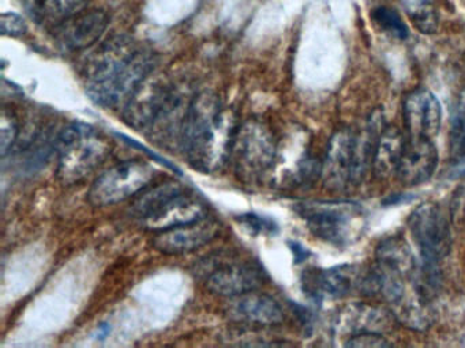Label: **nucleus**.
Returning a JSON list of instances; mask_svg holds the SVG:
<instances>
[{
    "label": "nucleus",
    "instance_id": "nucleus-1",
    "mask_svg": "<svg viewBox=\"0 0 465 348\" xmlns=\"http://www.w3.org/2000/svg\"><path fill=\"white\" fill-rule=\"evenodd\" d=\"M156 54L132 41H111L89 67L86 90L97 105L115 108L129 102L156 67Z\"/></svg>",
    "mask_w": 465,
    "mask_h": 348
},
{
    "label": "nucleus",
    "instance_id": "nucleus-2",
    "mask_svg": "<svg viewBox=\"0 0 465 348\" xmlns=\"http://www.w3.org/2000/svg\"><path fill=\"white\" fill-rule=\"evenodd\" d=\"M239 128L216 94H195L182 122L181 144L195 169L214 171L232 152Z\"/></svg>",
    "mask_w": 465,
    "mask_h": 348
},
{
    "label": "nucleus",
    "instance_id": "nucleus-3",
    "mask_svg": "<svg viewBox=\"0 0 465 348\" xmlns=\"http://www.w3.org/2000/svg\"><path fill=\"white\" fill-rule=\"evenodd\" d=\"M130 214L148 230L159 233L208 217V204L181 182L146 188L130 207Z\"/></svg>",
    "mask_w": 465,
    "mask_h": 348
},
{
    "label": "nucleus",
    "instance_id": "nucleus-4",
    "mask_svg": "<svg viewBox=\"0 0 465 348\" xmlns=\"http://www.w3.org/2000/svg\"><path fill=\"white\" fill-rule=\"evenodd\" d=\"M110 149V141L96 128L70 122L56 136L59 179L72 185L85 179L104 162Z\"/></svg>",
    "mask_w": 465,
    "mask_h": 348
},
{
    "label": "nucleus",
    "instance_id": "nucleus-5",
    "mask_svg": "<svg viewBox=\"0 0 465 348\" xmlns=\"http://www.w3.org/2000/svg\"><path fill=\"white\" fill-rule=\"evenodd\" d=\"M310 233L334 246H347L364 227V211L352 201H310L296 207Z\"/></svg>",
    "mask_w": 465,
    "mask_h": 348
},
{
    "label": "nucleus",
    "instance_id": "nucleus-6",
    "mask_svg": "<svg viewBox=\"0 0 465 348\" xmlns=\"http://www.w3.org/2000/svg\"><path fill=\"white\" fill-rule=\"evenodd\" d=\"M408 227L420 250L424 277L431 285L437 279L440 261L445 260L451 250L450 223L440 204L423 203L408 218Z\"/></svg>",
    "mask_w": 465,
    "mask_h": 348
},
{
    "label": "nucleus",
    "instance_id": "nucleus-7",
    "mask_svg": "<svg viewBox=\"0 0 465 348\" xmlns=\"http://www.w3.org/2000/svg\"><path fill=\"white\" fill-rule=\"evenodd\" d=\"M154 177L156 170L145 160L116 163L94 179L89 189V201L97 207L122 203L143 192Z\"/></svg>",
    "mask_w": 465,
    "mask_h": 348
},
{
    "label": "nucleus",
    "instance_id": "nucleus-8",
    "mask_svg": "<svg viewBox=\"0 0 465 348\" xmlns=\"http://www.w3.org/2000/svg\"><path fill=\"white\" fill-rule=\"evenodd\" d=\"M203 274L211 293L228 298L258 290L266 279L260 264L236 257L216 258L209 263L208 268H203Z\"/></svg>",
    "mask_w": 465,
    "mask_h": 348
},
{
    "label": "nucleus",
    "instance_id": "nucleus-9",
    "mask_svg": "<svg viewBox=\"0 0 465 348\" xmlns=\"http://www.w3.org/2000/svg\"><path fill=\"white\" fill-rule=\"evenodd\" d=\"M232 152L239 171L249 177L261 176L273 165L276 144L263 125L247 122L236 133Z\"/></svg>",
    "mask_w": 465,
    "mask_h": 348
},
{
    "label": "nucleus",
    "instance_id": "nucleus-10",
    "mask_svg": "<svg viewBox=\"0 0 465 348\" xmlns=\"http://www.w3.org/2000/svg\"><path fill=\"white\" fill-rule=\"evenodd\" d=\"M321 177L326 188L336 192L359 184L353 130H341L334 133L329 141L325 160L321 165Z\"/></svg>",
    "mask_w": 465,
    "mask_h": 348
},
{
    "label": "nucleus",
    "instance_id": "nucleus-11",
    "mask_svg": "<svg viewBox=\"0 0 465 348\" xmlns=\"http://www.w3.org/2000/svg\"><path fill=\"white\" fill-rule=\"evenodd\" d=\"M367 276L369 272L359 266L345 264L309 272L303 276V287L314 299L342 298L355 291L366 294Z\"/></svg>",
    "mask_w": 465,
    "mask_h": 348
},
{
    "label": "nucleus",
    "instance_id": "nucleus-12",
    "mask_svg": "<svg viewBox=\"0 0 465 348\" xmlns=\"http://www.w3.org/2000/svg\"><path fill=\"white\" fill-rule=\"evenodd\" d=\"M110 24V16L103 10H84L56 24L55 41L64 52H80L94 45Z\"/></svg>",
    "mask_w": 465,
    "mask_h": 348
},
{
    "label": "nucleus",
    "instance_id": "nucleus-13",
    "mask_svg": "<svg viewBox=\"0 0 465 348\" xmlns=\"http://www.w3.org/2000/svg\"><path fill=\"white\" fill-rule=\"evenodd\" d=\"M219 230V222L208 215L195 222L159 231L153 237V246L165 255H183L208 245Z\"/></svg>",
    "mask_w": 465,
    "mask_h": 348
},
{
    "label": "nucleus",
    "instance_id": "nucleus-14",
    "mask_svg": "<svg viewBox=\"0 0 465 348\" xmlns=\"http://www.w3.org/2000/svg\"><path fill=\"white\" fill-rule=\"evenodd\" d=\"M402 114L411 138L432 140L440 132L442 121L440 101L424 87L413 90L405 97Z\"/></svg>",
    "mask_w": 465,
    "mask_h": 348
},
{
    "label": "nucleus",
    "instance_id": "nucleus-15",
    "mask_svg": "<svg viewBox=\"0 0 465 348\" xmlns=\"http://www.w3.org/2000/svg\"><path fill=\"white\" fill-rule=\"evenodd\" d=\"M233 323L244 325L273 326L284 321V312L279 302L268 294L255 291L233 296L225 309Z\"/></svg>",
    "mask_w": 465,
    "mask_h": 348
},
{
    "label": "nucleus",
    "instance_id": "nucleus-16",
    "mask_svg": "<svg viewBox=\"0 0 465 348\" xmlns=\"http://www.w3.org/2000/svg\"><path fill=\"white\" fill-rule=\"evenodd\" d=\"M438 166V151L429 139L408 136L396 176L407 187H416L431 179Z\"/></svg>",
    "mask_w": 465,
    "mask_h": 348
},
{
    "label": "nucleus",
    "instance_id": "nucleus-17",
    "mask_svg": "<svg viewBox=\"0 0 465 348\" xmlns=\"http://www.w3.org/2000/svg\"><path fill=\"white\" fill-rule=\"evenodd\" d=\"M407 138L404 133L396 127H385L375 149L374 160H372V170L380 179L396 174L404 152Z\"/></svg>",
    "mask_w": 465,
    "mask_h": 348
},
{
    "label": "nucleus",
    "instance_id": "nucleus-18",
    "mask_svg": "<svg viewBox=\"0 0 465 348\" xmlns=\"http://www.w3.org/2000/svg\"><path fill=\"white\" fill-rule=\"evenodd\" d=\"M389 324L391 317L383 310L369 304H353L340 317L339 328L351 337L361 334H382Z\"/></svg>",
    "mask_w": 465,
    "mask_h": 348
},
{
    "label": "nucleus",
    "instance_id": "nucleus-19",
    "mask_svg": "<svg viewBox=\"0 0 465 348\" xmlns=\"http://www.w3.org/2000/svg\"><path fill=\"white\" fill-rule=\"evenodd\" d=\"M377 266L389 271L413 275L418 272L415 256L402 238H386L375 249Z\"/></svg>",
    "mask_w": 465,
    "mask_h": 348
},
{
    "label": "nucleus",
    "instance_id": "nucleus-20",
    "mask_svg": "<svg viewBox=\"0 0 465 348\" xmlns=\"http://www.w3.org/2000/svg\"><path fill=\"white\" fill-rule=\"evenodd\" d=\"M89 0H40L37 13L45 21L59 24L81 11L86 10Z\"/></svg>",
    "mask_w": 465,
    "mask_h": 348
},
{
    "label": "nucleus",
    "instance_id": "nucleus-21",
    "mask_svg": "<svg viewBox=\"0 0 465 348\" xmlns=\"http://www.w3.org/2000/svg\"><path fill=\"white\" fill-rule=\"evenodd\" d=\"M450 152L453 157L461 158L465 155V87L459 92L454 101L450 121Z\"/></svg>",
    "mask_w": 465,
    "mask_h": 348
},
{
    "label": "nucleus",
    "instance_id": "nucleus-22",
    "mask_svg": "<svg viewBox=\"0 0 465 348\" xmlns=\"http://www.w3.org/2000/svg\"><path fill=\"white\" fill-rule=\"evenodd\" d=\"M371 18L383 32L399 38V40H405L410 35L407 24L402 21L401 16L396 10L388 7V5L375 7L371 11Z\"/></svg>",
    "mask_w": 465,
    "mask_h": 348
},
{
    "label": "nucleus",
    "instance_id": "nucleus-23",
    "mask_svg": "<svg viewBox=\"0 0 465 348\" xmlns=\"http://www.w3.org/2000/svg\"><path fill=\"white\" fill-rule=\"evenodd\" d=\"M407 13L413 26L419 32L423 33V34H434L437 32L440 19H438L437 11L432 7L431 3L427 2V0H419V2L410 5Z\"/></svg>",
    "mask_w": 465,
    "mask_h": 348
},
{
    "label": "nucleus",
    "instance_id": "nucleus-24",
    "mask_svg": "<svg viewBox=\"0 0 465 348\" xmlns=\"http://www.w3.org/2000/svg\"><path fill=\"white\" fill-rule=\"evenodd\" d=\"M2 124H0V150H2V157H6L12 151L15 140H17L18 133H20V127L18 121L12 113L4 111L2 114Z\"/></svg>",
    "mask_w": 465,
    "mask_h": 348
},
{
    "label": "nucleus",
    "instance_id": "nucleus-25",
    "mask_svg": "<svg viewBox=\"0 0 465 348\" xmlns=\"http://www.w3.org/2000/svg\"><path fill=\"white\" fill-rule=\"evenodd\" d=\"M0 29L5 35L18 37L26 32V24L18 14L6 13L0 18Z\"/></svg>",
    "mask_w": 465,
    "mask_h": 348
},
{
    "label": "nucleus",
    "instance_id": "nucleus-26",
    "mask_svg": "<svg viewBox=\"0 0 465 348\" xmlns=\"http://www.w3.org/2000/svg\"><path fill=\"white\" fill-rule=\"evenodd\" d=\"M347 347H389L391 343L381 334H361L348 337Z\"/></svg>",
    "mask_w": 465,
    "mask_h": 348
},
{
    "label": "nucleus",
    "instance_id": "nucleus-27",
    "mask_svg": "<svg viewBox=\"0 0 465 348\" xmlns=\"http://www.w3.org/2000/svg\"><path fill=\"white\" fill-rule=\"evenodd\" d=\"M238 219L254 233H274V231H277V226L273 220L260 217L257 214L241 215Z\"/></svg>",
    "mask_w": 465,
    "mask_h": 348
},
{
    "label": "nucleus",
    "instance_id": "nucleus-28",
    "mask_svg": "<svg viewBox=\"0 0 465 348\" xmlns=\"http://www.w3.org/2000/svg\"><path fill=\"white\" fill-rule=\"evenodd\" d=\"M288 245H290L291 250H292L295 263H302V261H304L307 257H309V250H307L306 247H303V245L293 241L288 242Z\"/></svg>",
    "mask_w": 465,
    "mask_h": 348
}]
</instances>
